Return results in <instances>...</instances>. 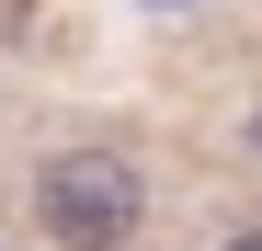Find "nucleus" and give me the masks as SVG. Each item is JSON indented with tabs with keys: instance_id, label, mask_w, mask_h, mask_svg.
Instances as JSON below:
<instances>
[{
	"instance_id": "f257e3e1",
	"label": "nucleus",
	"mask_w": 262,
	"mask_h": 251,
	"mask_svg": "<svg viewBox=\"0 0 262 251\" xmlns=\"http://www.w3.org/2000/svg\"><path fill=\"white\" fill-rule=\"evenodd\" d=\"M34 228H46L57 251H125V240L148 228L137 160H114V149H57L46 172H34Z\"/></svg>"
},
{
	"instance_id": "f03ea898",
	"label": "nucleus",
	"mask_w": 262,
	"mask_h": 251,
	"mask_svg": "<svg viewBox=\"0 0 262 251\" xmlns=\"http://www.w3.org/2000/svg\"><path fill=\"white\" fill-rule=\"evenodd\" d=\"M228 251H262V228H239V240H228Z\"/></svg>"
},
{
	"instance_id": "7ed1b4c3",
	"label": "nucleus",
	"mask_w": 262,
	"mask_h": 251,
	"mask_svg": "<svg viewBox=\"0 0 262 251\" xmlns=\"http://www.w3.org/2000/svg\"><path fill=\"white\" fill-rule=\"evenodd\" d=\"M160 12H171V0H160Z\"/></svg>"
}]
</instances>
